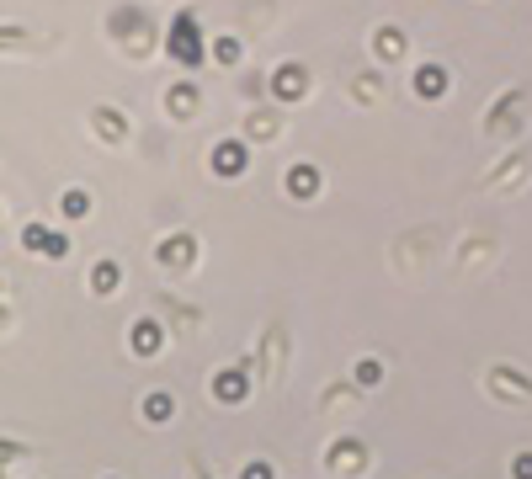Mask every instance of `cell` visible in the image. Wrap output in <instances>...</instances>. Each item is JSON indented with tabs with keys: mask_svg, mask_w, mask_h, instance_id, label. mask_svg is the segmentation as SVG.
Here are the masks:
<instances>
[{
	"mask_svg": "<svg viewBox=\"0 0 532 479\" xmlns=\"http://www.w3.org/2000/svg\"><path fill=\"white\" fill-rule=\"evenodd\" d=\"M160 347V336H155V325H139V352H155Z\"/></svg>",
	"mask_w": 532,
	"mask_h": 479,
	"instance_id": "obj_6",
	"label": "cell"
},
{
	"mask_svg": "<svg viewBox=\"0 0 532 479\" xmlns=\"http://www.w3.org/2000/svg\"><path fill=\"white\" fill-rule=\"evenodd\" d=\"M118 283V267H96V288H113Z\"/></svg>",
	"mask_w": 532,
	"mask_h": 479,
	"instance_id": "obj_8",
	"label": "cell"
},
{
	"mask_svg": "<svg viewBox=\"0 0 532 479\" xmlns=\"http://www.w3.org/2000/svg\"><path fill=\"white\" fill-rule=\"evenodd\" d=\"M219 59H224V64L239 59V43H235V38H219Z\"/></svg>",
	"mask_w": 532,
	"mask_h": 479,
	"instance_id": "obj_7",
	"label": "cell"
},
{
	"mask_svg": "<svg viewBox=\"0 0 532 479\" xmlns=\"http://www.w3.org/2000/svg\"><path fill=\"white\" fill-rule=\"evenodd\" d=\"M400 49H405V38H400L394 27H383V32H378V54H383V59H394Z\"/></svg>",
	"mask_w": 532,
	"mask_h": 479,
	"instance_id": "obj_5",
	"label": "cell"
},
{
	"mask_svg": "<svg viewBox=\"0 0 532 479\" xmlns=\"http://www.w3.org/2000/svg\"><path fill=\"white\" fill-rule=\"evenodd\" d=\"M415 91H420V96H442V91H447V75H442L437 64H426V69L415 75Z\"/></svg>",
	"mask_w": 532,
	"mask_h": 479,
	"instance_id": "obj_2",
	"label": "cell"
},
{
	"mask_svg": "<svg viewBox=\"0 0 532 479\" xmlns=\"http://www.w3.org/2000/svg\"><path fill=\"white\" fill-rule=\"evenodd\" d=\"M213 160H219V171H224V176L245 171V149H239V144H219V155H213Z\"/></svg>",
	"mask_w": 532,
	"mask_h": 479,
	"instance_id": "obj_3",
	"label": "cell"
},
{
	"mask_svg": "<svg viewBox=\"0 0 532 479\" xmlns=\"http://www.w3.org/2000/svg\"><path fill=\"white\" fill-rule=\"evenodd\" d=\"M171 54H176L181 64L203 59V27H197L192 16H176V27H171Z\"/></svg>",
	"mask_w": 532,
	"mask_h": 479,
	"instance_id": "obj_1",
	"label": "cell"
},
{
	"mask_svg": "<svg viewBox=\"0 0 532 479\" xmlns=\"http://www.w3.org/2000/svg\"><path fill=\"white\" fill-rule=\"evenodd\" d=\"M277 91H283V96H298V91H303V69H298V64L277 69Z\"/></svg>",
	"mask_w": 532,
	"mask_h": 479,
	"instance_id": "obj_4",
	"label": "cell"
}]
</instances>
